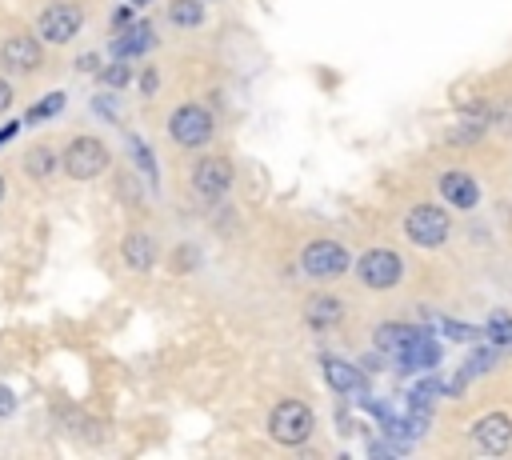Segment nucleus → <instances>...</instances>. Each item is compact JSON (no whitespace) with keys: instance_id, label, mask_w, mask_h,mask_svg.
<instances>
[{"instance_id":"1","label":"nucleus","mask_w":512,"mask_h":460,"mask_svg":"<svg viewBox=\"0 0 512 460\" xmlns=\"http://www.w3.org/2000/svg\"><path fill=\"white\" fill-rule=\"evenodd\" d=\"M312 428H316V416H312V408L300 404V400H280V404H272V412H268V436H272L276 444H284V448H300V444L312 436Z\"/></svg>"},{"instance_id":"2","label":"nucleus","mask_w":512,"mask_h":460,"mask_svg":"<svg viewBox=\"0 0 512 460\" xmlns=\"http://www.w3.org/2000/svg\"><path fill=\"white\" fill-rule=\"evenodd\" d=\"M448 232H452V220H448V212L440 204H416L404 216V236L416 248H440L448 240Z\"/></svg>"},{"instance_id":"3","label":"nucleus","mask_w":512,"mask_h":460,"mask_svg":"<svg viewBox=\"0 0 512 460\" xmlns=\"http://www.w3.org/2000/svg\"><path fill=\"white\" fill-rule=\"evenodd\" d=\"M300 268H304V276H312V280H336V276H344V272L352 268V256H348V248L336 244V240H312V244H304V252H300Z\"/></svg>"},{"instance_id":"4","label":"nucleus","mask_w":512,"mask_h":460,"mask_svg":"<svg viewBox=\"0 0 512 460\" xmlns=\"http://www.w3.org/2000/svg\"><path fill=\"white\" fill-rule=\"evenodd\" d=\"M212 112L204 104H180L172 116H168V136L180 144V148H204L212 140Z\"/></svg>"},{"instance_id":"5","label":"nucleus","mask_w":512,"mask_h":460,"mask_svg":"<svg viewBox=\"0 0 512 460\" xmlns=\"http://www.w3.org/2000/svg\"><path fill=\"white\" fill-rule=\"evenodd\" d=\"M356 276H360L364 288L384 292V288H396V284H400L404 260H400L392 248H368V252L356 260Z\"/></svg>"},{"instance_id":"6","label":"nucleus","mask_w":512,"mask_h":460,"mask_svg":"<svg viewBox=\"0 0 512 460\" xmlns=\"http://www.w3.org/2000/svg\"><path fill=\"white\" fill-rule=\"evenodd\" d=\"M60 164H64V172H68L72 180H96V176L108 168V148H104L96 136H76V140L64 148Z\"/></svg>"},{"instance_id":"7","label":"nucleus","mask_w":512,"mask_h":460,"mask_svg":"<svg viewBox=\"0 0 512 460\" xmlns=\"http://www.w3.org/2000/svg\"><path fill=\"white\" fill-rule=\"evenodd\" d=\"M468 440L484 456H504L512 448V416L508 412H488L468 428Z\"/></svg>"},{"instance_id":"8","label":"nucleus","mask_w":512,"mask_h":460,"mask_svg":"<svg viewBox=\"0 0 512 460\" xmlns=\"http://www.w3.org/2000/svg\"><path fill=\"white\" fill-rule=\"evenodd\" d=\"M84 24V12L76 4H48L40 12V40L48 44H68Z\"/></svg>"},{"instance_id":"9","label":"nucleus","mask_w":512,"mask_h":460,"mask_svg":"<svg viewBox=\"0 0 512 460\" xmlns=\"http://www.w3.org/2000/svg\"><path fill=\"white\" fill-rule=\"evenodd\" d=\"M192 188L196 196L204 200H220L228 188H232V164L224 156H204L196 168H192Z\"/></svg>"},{"instance_id":"10","label":"nucleus","mask_w":512,"mask_h":460,"mask_svg":"<svg viewBox=\"0 0 512 460\" xmlns=\"http://www.w3.org/2000/svg\"><path fill=\"white\" fill-rule=\"evenodd\" d=\"M40 60H44V44L36 36H8L4 48H0V64L8 72H16V76L40 68Z\"/></svg>"},{"instance_id":"11","label":"nucleus","mask_w":512,"mask_h":460,"mask_svg":"<svg viewBox=\"0 0 512 460\" xmlns=\"http://www.w3.org/2000/svg\"><path fill=\"white\" fill-rule=\"evenodd\" d=\"M320 368H324V380H328L332 392H340V396H364L368 384H364V372L356 364H348L340 356H320Z\"/></svg>"},{"instance_id":"12","label":"nucleus","mask_w":512,"mask_h":460,"mask_svg":"<svg viewBox=\"0 0 512 460\" xmlns=\"http://www.w3.org/2000/svg\"><path fill=\"white\" fill-rule=\"evenodd\" d=\"M440 196H444L452 208L468 212V208H476V204H480V184H476L464 168H448V172L440 176Z\"/></svg>"},{"instance_id":"13","label":"nucleus","mask_w":512,"mask_h":460,"mask_svg":"<svg viewBox=\"0 0 512 460\" xmlns=\"http://www.w3.org/2000/svg\"><path fill=\"white\" fill-rule=\"evenodd\" d=\"M156 44V32L148 20H132L128 28H120V36L112 40V56L116 60H128V56H144L148 48Z\"/></svg>"},{"instance_id":"14","label":"nucleus","mask_w":512,"mask_h":460,"mask_svg":"<svg viewBox=\"0 0 512 460\" xmlns=\"http://www.w3.org/2000/svg\"><path fill=\"white\" fill-rule=\"evenodd\" d=\"M416 336H420V328L400 324V320H388V324H380V328H376V348L400 360V356H404V352L416 344Z\"/></svg>"},{"instance_id":"15","label":"nucleus","mask_w":512,"mask_h":460,"mask_svg":"<svg viewBox=\"0 0 512 460\" xmlns=\"http://www.w3.org/2000/svg\"><path fill=\"white\" fill-rule=\"evenodd\" d=\"M340 316H344V304H340V296H332V292H316V296L304 300V320H308L312 328H332Z\"/></svg>"},{"instance_id":"16","label":"nucleus","mask_w":512,"mask_h":460,"mask_svg":"<svg viewBox=\"0 0 512 460\" xmlns=\"http://www.w3.org/2000/svg\"><path fill=\"white\" fill-rule=\"evenodd\" d=\"M120 252H124V264L136 268V272H148L156 264V244H152L148 232H128L124 244H120Z\"/></svg>"},{"instance_id":"17","label":"nucleus","mask_w":512,"mask_h":460,"mask_svg":"<svg viewBox=\"0 0 512 460\" xmlns=\"http://www.w3.org/2000/svg\"><path fill=\"white\" fill-rule=\"evenodd\" d=\"M436 360H440V348H436V340H432L424 328H420L416 344H412V348L400 356V364H404V368H412V372H424V368H432Z\"/></svg>"},{"instance_id":"18","label":"nucleus","mask_w":512,"mask_h":460,"mask_svg":"<svg viewBox=\"0 0 512 460\" xmlns=\"http://www.w3.org/2000/svg\"><path fill=\"white\" fill-rule=\"evenodd\" d=\"M484 124H488V108L484 104H472L464 116H460V124L452 128V144H472V140H480V132H484Z\"/></svg>"},{"instance_id":"19","label":"nucleus","mask_w":512,"mask_h":460,"mask_svg":"<svg viewBox=\"0 0 512 460\" xmlns=\"http://www.w3.org/2000/svg\"><path fill=\"white\" fill-rule=\"evenodd\" d=\"M168 16L180 28H200L204 24V0H172L168 4Z\"/></svg>"},{"instance_id":"20","label":"nucleus","mask_w":512,"mask_h":460,"mask_svg":"<svg viewBox=\"0 0 512 460\" xmlns=\"http://www.w3.org/2000/svg\"><path fill=\"white\" fill-rule=\"evenodd\" d=\"M24 168H28V176H36V180H44V176H52V168H56V156H52V148H32L28 156H24Z\"/></svg>"},{"instance_id":"21","label":"nucleus","mask_w":512,"mask_h":460,"mask_svg":"<svg viewBox=\"0 0 512 460\" xmlns=\"http://www.w3.org/2000/svg\"><path fill=\"white\" fill-rule=\"evenodd\" d=\"M488 340L496 344V348H508L512 344V316L508 312H492V320H488Z\"/></svg>"},{"instance_id":"22","label":"nucleus","mask_w":512,"mask_h":460,"mask_svg":"<svg viewBox=\"0 0 512 460\" xmlns=\"http://www.w3.org/2000/svg\"><path fill=\"white\" fill-rule=\"evenodd\" d=\"M128 152H132V160H136V168L156 184V160H152V152H148V144L140 140V136H128Z\"/></svg>"},{"instance_id":"23","label":"nucleus","mask_w":512,"mask_h":460,"mask_svg":"<svg viewBox=\"0 0 512 460\" xmlns=\"http://www.w3.org/2000/svg\"><path fill=\"white\" fill-rule=\"evenodd\" d=\"M128 80H132V72H128L124 60H116V64H108V68L100 72V84H108V88H124Z\"/></svg>"},{"instance_id":"24","label":"nucleus","mask_w":512,"mask_h":460,"mask_svg":"<svg viewBox=\"0 0 512 460\" xmlns=\"http://www.w3.org/2000/svg\"><path fill=\"white\" fill-rule=\"evenodd\" d=\"M60 104H64V92H52V96H44V100H36V104H32L28 120H44V116H56V112H60Z\"/></svg>"},{"instance_id":"25","label":"nucleus","mask_w":512,"mask_h":460,"mask_svg":"<svg viewBox=\"0 0 512 460\" xmlns=\"http://www.w3.org/2000/svg\"><path fill=\"white\" fill-rule=\"evenodd\" d=\"M444 336H452V340H476V336H480V328L460 324V320H444Z\"/></svg>"},{"instance_id":"26","label":"nucleus","mask_w":512,"mask_h":460,"mask_svg":"<svg viewBox=\"0 0 512 460\" xmlns=\"http://www.w3.org/2000/svg\"><path fill=\"white\" fill-rule=\"evenodd\" d=\"M92 108H96L104 120H116V104H112L108 96H96V100H92Z\"/></svg>"},{"instance_id":"27","label":"nucleus","mask_w":512,"mask_h":460,"mask_svg":"<svg viewBox=\"0 0 512 460\" xmlns=\"http://www.w3.org/2000/svg\"><path fill=\"white\" fill-rule=\"evenodd\" d=\"M12 412H16V396L0 384V416H12Z\"/></svg>"},{"instance_id":"28","label":"nucleus","mask_w":512,"mask_h":460,"mask_svg":"<svg viewBox=\"0 0 512 460\" xmlns=\"http://www.w3.org/2000/svg\"><path fill=\"white\" fill-rule=\"evenodd\" d=\"M128 24H132V8L124 4V8H116V16H112V28L120 32V28H128Z\"/></svg>"},{"instance_id":"29","label":"nucleus","mask_w":512,"mask_h":460,"mask_svg":"<svg viewBox=\"0 0 512 460\" xmlns=\"http://www.w3.org/2000/svg\"><path fill=\"white\" fill-rule=\"evenodd\" d=\"M156 76H160V72H152V68H148V72H144V80H140V88H144L148 96L156 92Z\"/></svg>"},{"instance_id":"30","label":"nucleus","mask_w":512,"mask_h":460,"mask_svg":"<svg viewBox=\"0 0 512 460\" xmlns=\"http://www.w3.org/2000/svg\"><path fill=\"white\" fill-rule=\"evenodd\" d=\"M8 104H12V88L8 80H0V112H8Z\"/></svg>"},{"instance_id":"31","label":"nucleus","mask_w":512,"mask_h":460,"mask_svg":"<svg viewBox=\"0 0 512 460\" xmlns=\"http://www.w3.org/2000/svg\"><path fill=\"white\" fill-rule=\"evenodd\" d=\"M16 128H20L16 120H12V124H4V128H0V144H4V140H12V136H16Z\"/></svg>"},{"instance_id":"32","label":"nucleus","mask_w":512,"mask_h":460,"mask_svg":"<svg viewBox=\"0 0 512 460\" xmlns=\"http://www.w3.org/2000/svg\"><path fill=\"white\" fill-rule=\"evenodd\" d=\"M0 200H4V180H0Z\"/></svg>"},{"instance_id":"33","label":"nucleus","mask_w":512,"mask_h":460,"mask_svg":"<svg viewBox=\"0 0 512 460\" xmlns=\"http://www.w3.org/2000/svg\"><path fill=\"white\" fill-rule=\"evenodd\" d=\"M132 4H148V0H132Z\"/></svg>"}]
</instances>
